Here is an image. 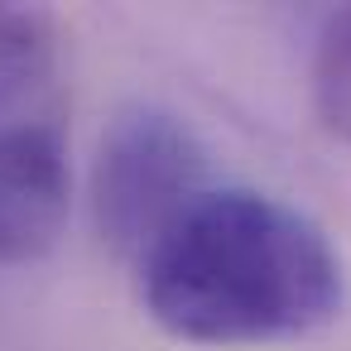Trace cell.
Returning <instances> with one entry per match:
<instances>
[{
    "mask_svg": "<svg viewBox=\"0 0 351 351\" xmlns=\"http://www.w3.org/2000/svg\"><path fill=\"white\" fill-rule=\"evenodd\" d=\"M149 317L197 346L289 341L327 327L341 308V260L298 207L207 188L140 255Z\"/></svg>",
    "mask_w": 351,
    "mask_h": 351,
    "instance_id": "1",
    "label": "cell"
},
{
    "mask_svg": "<svg viewBox=\"0 0 351 351\" xmlns=\"http://www.w3.org/2000/svg\"><path fill=\"white\" fill-rule=\"evenodd\" d=\"M68 217V82L58 20L0 5V265L53 250Z\"/></svg>",
    "mask_w": 351,
    "mask_h": 351,
    "instance_id": "2",
    "label": "cell"
},
{
    "mask_svg": "<svg viewBox=\"0 0 351 351\" xmlns=\"http://www.w3.org/2000/svg\"><path fill=\"white\" fill-rule=\"evenodd\" d=\"M202 178L207 154L197 135L159 106H130L106 125L92 164L97 231L111 250L140 260L164 236V226L207 193Z\"/></svg>",
    "mask_w": 351,
    "mask_h": 351,
    "instance_id": "3",
    "label": "cell"
},
{
    "mask_svg": "<svg viewBox=\"0 0 351 351\" xmlns=\"http://www.w3.org/2000/svg\"><path fill=\"white\" fill-rule=\"evenodd\" d=\"M313 97L322 125L351 145V10H337L322 25L313 58Z\"/></svg>",
    "mask_w": 351,
    "mask_h": 351,
    "instance_id": "4",
    "label": "cell"
}]
</instances>
